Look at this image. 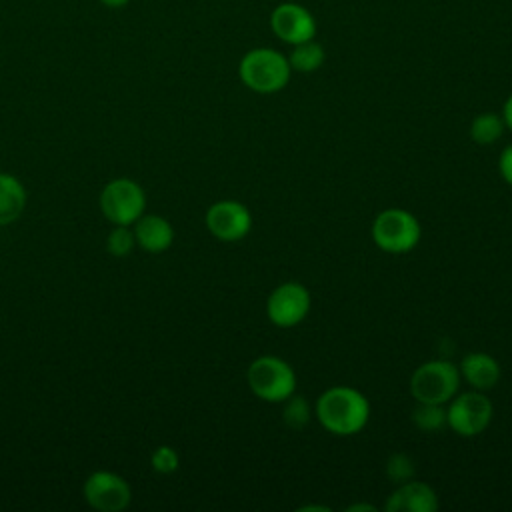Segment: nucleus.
I'll return each mask as SVG.
<instances>
[{"mask_svg":"<svg viewBox=\"0 0 512 512\" xmlns=\"http://www.w3.org/2000/svg\"><path fill=\"white\" fill-rule=\"evenodd\" d=\"M314 416L326 432L334 436H354L362 432L370 420V402L358 388L338 384L318 396Z\"/></svg>","mask_w":512,"mask_h":512,"instance_id":"obj_1","label":"nucleus"},{"mask_svg":"<svg viewBox=\"0 0 512 512\" xmlns=\"http://www.w3.org/2000/svg\"><path fill=\"white\" fill-rule=\"evenodd\" d=\"M288 56L274 48H254L246 52L238 64V76L246 88L258 94H274L290 82Z\"/></svg>","mask_w":512,"mask_h":512,"instance_id":"obj_2","label":"nucleus"},{"mask_svg":"<svg viewBox=\"0 0 512 512\" xmlns=\"http://www.w3.org/2000/svg\"><path fill=\"white\" fill-rule=\"evenodd\" d=\"M248 388L264 402L280 404L296 392V372L280 356H258L246 372Z\"/></svg>","mask_w":512,"mask_h":512,"instance_id":"obj_3","label":"nucleus"},{"mask_svg":"<svg viewBox=\"0 0 512 512\" xmlns=\"http://www.w3.org/2000/svg\"><path fill=\"white\" fill-rule=\"evenodd\" d=\"M374 244L388 254H406L414 250L422 238L418 218L404 208L382 210L370 228Z\"/></svg>","mask_w":512,"mask_h":512,"instance_id":"obj_4","label":"nucleus"},{"mask_svg":"<svg viewBox=\"0 0 512 512\" xmlns=\"http://www.w3.org/2000/svg\"><path fill=\"white\" fill-rule=\"evenodd\" d=\"M460 370L450 360H428L410 378V394L416 402L448 404L460 390Z\"/></svg>","mask_w":512,"mask_h":512,"instance_id":"obj_5","label":"nucleus"},{"mask_svg":"<svg viewBox=\"0 0 512 512\" xmlns=\"http://www.w3.org/2000/svg\"><path fill=\"white\" fill-rule=\"evenodd\" d=\"M492 416L494 406L490 398L480 390L456 394L446 406L448 428L464 438L482 434L490 426Z\"/></svg>","mask_w":512,"mask_h":512,"instance_id":"obj_6","label":"nucleus"},{"mask_svg":"<svg viewBox=\"0 0 512 512\" xmlns=\"http://www.w3.org/2000/svg\"><path fill=\"white\" fill-rule=\"evenodd\" d=\"M144 206V190L128 178L112 180L110 184H106L100 196V208L104 216L118 226H128L136 222L142 216Z\"/></svg>","mask_w":512,"mask_h":512,"instance_id":"obj_7","label":"nucleus"},{"mask_svg":"<svg viewBox=\"0 0 512 512\" xmlns=\"http://www.w3.org/2000/svg\"><path fill=\"white\" fill-rule=\"evenodd\" d=\"M312 308V296L300 282L278 284L266 302L268 320L278 328L298 326Z\"/></svg>","mask_w":512,"mask_h":512,"instance_id":"obj_8","label":"nucleus"},{"mask_svg":"<svg viewBox=\"0 0 512 512\" xmlns=\"http://www.w3.org/2000/svg\"><path fill=\"white\" fill-rule=\"evenodd\" d=\"M206 226L214 238L222 242H238L248 236L252 214L242 202L220 200L208 208Z\"/></svg>","mask_w":512,"mask_h":512,"instance_id":"obj_9","label":"nucleus"},{"mask_svg":"<svg viewBox=\"0 0 512 512\" xmlns=\"http://www.w3.org/2000/svg\"><path fill=\"white\" fill-rule=\"evenodd\" d=\"M272 32L286 44H300L316 36L314 16L296 2L278 4L270 14Z\"/></svg>","mask_w":512,"mask_h":512,"instance_id":"obj_10","label":"nucleus"},{"mask_svg":"<svg viewBox=\"0 0 512 512\" xmlns=\"http://www.w3.org/2000/svg\"><path fill=\"white\" fill-rule=\"evenodd\" d=\"M84 496L100 512H120L130 504V486L112 472H94L84 484Z\"/></svg>","mask_w":512,"mask_h":512,"instance_id":"obj_11","label":"nucleus"},{"mask_svg":"<svg viewBox=\"0 0 512 512\" xmlns=\"http://www.w3.org/2000/svg\"><path fill=\"white\" fill-rule=\"evenodd\" d=\"M438 494L434 488L420 480H408L396 486L386 498V512H436L438 510Z\"/></svg>","mask_w":512,"mask_h":512,"instance_id":"obj_12","label":"nucleus"},{"mask_svg":"<svg viewBox=\"0 0 512 512\" xmlns=\"http://www.w3.org/2000/svg\"><path fill=\"white\" fill-rule=\"evenodd\" d=\"M458 370H460V378L466 380L472 386V390H480V392L492 390L502 376V368L498 360L488 352H468L460 360Z\"/></svg>","mask_w":512,"mask_h":512,"instance_id":"obj_13","label":"nucleus"},{"mask_svg":"<svg viewBox=\"0 0 512 512\" xmlns=\"http://www.w3.org/2000/svg\"><path fill=\"white\" fill-rule=\"evenodd\" d=\"M134 240L148 252H162L166 250L174 240V230L168 220L162 216H140L136 220Z\"/></svg>","mask_w":512,"mask_h":512,"instance_id":"obj_14","label":"nucleus"},{"mask_svg":"<svg viewBox=\"0 0 512 512\" xmlns=\"http://www.w3.org/2000/svg\"><path fill=\"white\" fill-rule=\"evenodd\" d=\"M26 204V192L22 184L10 176L0 174V226L14 222Z\"/></svg>","mask_w":512,"mask_h":512,"instance_id":"obj_15","label":"nucleus"},{"mask_svg":"<svg viewBox=\"0 0 512 512\" xmlns=\"http://www.w3.org/2000/svg\"><path fill=\"white\" fill-rule=\"evenodd\" d=\"M324 60H326L324 46L318 44L314 38L306 40V42H300V44H294L292 52L288 54L290 68L296 70V72H302V74L318 70L324 64Z\"/></svg>","mask_w":512,"mask_h":512,"instance_id":"obj_16","label":"nucleus"},{"mask_svg":"<svg viewBox=\"0 0 512 512\" xmlns=\"http://www.w3.org/2000/svg\"><path fill=\"white\" fill-rule=\"evenodd\" d=\"M504 120L500 114H492V112H484L478 114L472 124H470V138L480 144V146H488L494 144L502 138L504 134Z\"/></svg>","mask_w":512,"mask_h":512,"instance_id":"obj_17","label":"nucleus"},{"mask_svg":"<svg viewBox=\"0 0 512 512\" xmlns=\"http://www.w3.org/2000/svg\"><path fill=\"white\" fill-rule=\"evenodd\" d=\"M412 422L420 432H438L448 426L446 404L418 402L412 410Z\"/></svg>","mask_w":512,"mask_h":512,"instance_id":"obj_18","label":"nucleus"},{"mask_svg":"<svg viewBox=\"0 0 512 512\" xmlns=\"http://www.w3.org/2000/svg\"><path fill=\"white\" fill-rule=\"evenodd\" d=\"M284 408H282V420L288 428L292 430H302L310 418H312V406L310 402L306 400V396L302 394H290L284 402Z\"/></svg>","mask_w":512,"mask_h":512,"instance_id":"obj_19","label":"nucleus"},{"mask_svg":"<svg viewBox=\"0 0 512 512\" xmlns=\"http://www.w3.org/2000/svg\"><path fill=\"white\" fill-rule=\"evenodd\" d=\"M414 474H416V466H414V460L408 454L396 452L386 460V478L392 484L398 486L402 482H408V480L414 478Z\"/></svg>","mask_w":512,"mask_h":512,"instance_id":"obj_20","label":"nucleus"},{"mask_svg":"<svg viewBox=\"0 0 512 512\" xmlns=\"http://www.w3.org/2000/svg\"><path fill=\"white\" fill-rule=\"evenodd\" d=\"M134 246V234L126 226H118L116 230L110 232L106 248L114 256H126Z\"/></svg>","mask_w":512,"mask_h":512,"instance_id":"obj_21","label":"nucleus"},{"mask_svg":"<svg viewBox=\"0 0 512 512\" xmlns=\"http://www.w3.org/2000/svg\"><path fill=\"white\" fill-rule=\"evenodd\" d=\"M152 468L160 474H172L178 468V454L170 446H160L152 454Z\"/></svg>","mask_w":512,"mask_h":512,"instance_id":"obj_22","label":"nucleus"},{"mask_svg":"<svg viewBox=\"0 0 512 512\" xmlns=\"http://www.w3.org/2000/svg\"><path fill=\"white\" fill-rule=\"evenodd\" d=\"M498 172L506 184L512 186V144H508L498 158Z\"/></svg>","mask_w":512,"mask_h":512,"instance_id":"obj_23","label":"nucleus"},{"mask_svg":"<svg viewBox=\"0 0 512 512\" xmlns=\"http://www.w3.org/2000/svg\"><path fill=\"white\" fill-rule=\"evenodd\" d=\"M502 120H504V126L512 130V94L506 98L504 106H502Z\"/></svg>","mask_w":512,"mask_h":512,"instance_id":"obj_24","label":"nucleus"},{"mask_svg":"<svg viewBox=\"0 0 512 512\" xmlns=\"http://www.w3.org/2000/svg\"><path fill=\"white\" fill-rule=\"evenodd\" d=\"M130 0H100V4H104L106 8H112V10H120L128 4Z\"/></svg>","mask_w":512,"mask_h":512,"instance_id":"obj_25","label":"nucleus"},{"mask_svg":"<svg viewBox=\"0 0 512 512\" xmlns=\"http://www.w3.org/2000/svg\"><path fill=\"white\" fill-rule=\"evenodd\" d=\"M348 510H350V512H354V510H374V506H366V504H354V506H350Z\"/></svg>","mask_w":512,"mask_h":512,"instance_id":"obj_26","label":"nucleus"}]
</instances>
